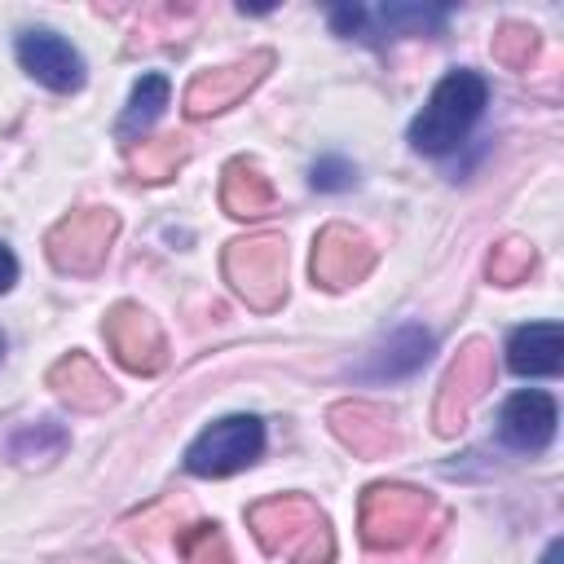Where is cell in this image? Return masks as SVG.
<instances>
[{
    "mask_svg": "<svg viewBox=\"0 0 564 564\" xmlns=\"http://www.w3.org/2000/svg\"><path fill=\"white\" fill-rule=\"evenodd\" d=\"M445 520H449V511L436 502V494L397 485V480L370 485L357 502V529L370 551H405V546L441 533Z\"/></svg>",
    "mask_w": 564,
    "mask_h": 564,
    "instance_id": "cell-1",
    "label": "cell"
},
{
    "mask_svg": "<svg viewBox=\"0 0 564 564\" xmlns=\"http://www.w3.org/2000/svg\"><path fill=\"white\" fill-rule=\"evenodd\" d=\"M247 529L269 555H282L286 564H330L335 560V533L326 511L308 494H273L256 507H247Z\"/></svg>",
    "mask_w": 564,
    "mask_h": 564,
    "instance_id": "cell-2",
    "label": "cell"
},
{
    "mask_svg": "<svg viewBox=\"0 0 564 564\" xmlns=\"http://www.w3.org/2000/svg\"><path fill=\"white\" fill-rule=\"evenodd\" d=\"M485 101H489V84H485L480 70H467V66L449 70V75L432 88V97L423 101V110L414 115V123H410V145H414L419 154H449V150L471 132V123L480 119Z\"/></svg>",
    "mask_w": 564,
    "mask_h": 564,
    "instance_id": "cell-3",
    "label": "cell"
},
{
    "mask_svg": "<svg viewBox=\"0 0 564 564\" xmlns=\"http://www.w3.org/2000/svg\"><path fill=\"white\" fill-rule=\"evenodd\" d=\"M229 286L256 308V313H273L286 300V242L282 234H251V238H234L220 256Z\"/></svg>",
    "mask_w": 564,
    "mask_h": 564,
    "instance_id": "cell-4",
    "label": "cell"
},
{
    "mask_svg": "<svg viewBox=\"0 0 564 564\" xmlns=\"http://www.w3.org/2000/svg\"><path fill=\"white\" fill-rule=\"evenodd\" d=\"M115 238H119V212H110V207H79V212L62 216L44 234V251H48L53 269L75 273V278H93L106 264Z\"/></svg>",
    "mask_w": 564,
    "mask_h": 564,
    "instance_id": "cell-5",
    "label": "cell"
},
{
    "mask_svg": "<svg viewBox=\"0 0 564 564\" xmlns=\"http://www.w3.org/2000/svg\"><path fill=\"white\" fill-rule=\"evenodd\" d=\"M494 388V348L485 339H467L458 348V357L449 361L441 388H436V405H432V423L441 436H458L476 410V401Z\"/></svg>",
    "mask_w": 564,
    "mask_h": 564,
    "instance_id": "cell-6",
    "label": "cell"
},
{
    "mask_svg": "<svg viewBox=\"0 0 564 564\" xmlns=\"http://www.w3.org/2000/svg\"><path fill=\"white\" fill-rule=\"evenodd\" d=\"M264 449V423L256 414H229L198 432V441L185 449V467L194 476H234L251 467Z\"/></svg>",
    "mask_w": 564,
    "mask_h": 564,
    "instance_id": "cell-7",
    "label": "cell"
},
{
    "mask_svg": "<svg viewBox=\"0 0 564 564\" xmlns=\"http://www.w3.org/2000/svg\"><path fill=\"white\" fill-rule=\"evenodd\" d=\"M101 339L115 352V361L132 375H159L167 366V339L154 313L123 300L101 317Z\"/></svg>",
    "mask_w": 564,
    "mask_h": 564,
    "instance_id": "cell-8",
    "label": "cell"
},
{
    "mask_svg": "<svg viewBox=\"0 0 564 564\" xmlns=\"http://www.w3.org/2000/svg\"><path fill=\"white\" fill-rule=\"evenodd\" d=\"M273 70V53L269 48H256L238 62H225V66H212V70H198L181 97L185 115L189 119H207V115H220L229 106H238L264 75Z\"/></svg>",
    "mask_w": 564,
    "mask_h": 564,
    "instance_id": "cell-9",
    "label": "cell"
},
{
    "mask_svg": "<svg viewBox=\"0 0 564 564\" xmlns=\"http://www.w3.org/2000/svg\"><path fill=\"white\" fill-rule=\"evenodd\" d=\"M379 251L375 242L361 234V229H348V225H326L317 238H313V256H308V269H313V282L326 286V291H348L357 282L370 278Z\"/></svg>",
    "mask_w": 564,
    "mask_h": 564,
    "instance_id": "cell-10",
    "label": "cell"
},
{
    "mask_svg": "<svg viewBox=\"0 0 564 564\" xmlns=\"http://www.w3.org/2000/svg\"><path fill=\"white\" fill-rule=\"evenodd\" d=\"M326 423L361 458H388L401 445V432H397L392 414L383 405H370V401H339V405H330Z\"/></svg>",
    "mask_w": 564,
    "mask_h": 564,
    "instance_id": "cell-11",
    "label": "cell"
},
{
    "mask_svg": "<svg viewBox=\"0 0 564 564\" xmlns=\"http://www.w3.org/2000/svg\"><path fill=\"white\" fill-rule=\"evenodd\" d=\"M18 62L31 79H40L53 93H75L84 84V57L57 31H22L18 35Z\"/></svg>",
    "mask_w": 564,
    "mask_h": 564,
    "instance_id": "cell-12",
    "label": "cell"
},
{
    "mask_svg": "<svg viewBox=\"0 0 564 564\" xmlns=\"http://www.w3.org/2000/svg\"><path fill=\"white\" fill-rule=\"evenodd\" d=\"M555 423H560L555 401H551L546 392H538V388H524V392H516V397L502 405V414H498V436H502L511 449L538 454V449L551 445Z\"/></svg>",
    "mask_w": 564,
    "mask_h": 564,
    "instance_id": "cell-13",
    "label": "cell"
},
{
    "mask_svg": "<svg viewBox=\"0 0 564 564\" xmlns=\"http://www.w3.org/2000/svg\"><path fill=\"white\" fill-rule=\"evenodd\" d=\"M48 388L70 410H106V405H115V383L101 375V366L88 352H66L62 361H53L48 366Z\"/></svg>",
    "mask_w": 564,
    "mask_h": 564,
    "instance_id": "cell-14",
    "label": "cell"
},
{
    "mask_svg": "<svg viewBox=\"0 0 564 564\" xmlns=\"http://www.w3.org/2000/svg\"><path fill=\"white\" fill-rule=\"evenodd\" d=\"M507 366L524 379L560 375L564 366V330L555 322H529L507 339Z\"/></svg>",
    "mask_w": 564,
    "mask_h": 564,
    "instance_id": "cell-15",
    "label": "cell"
},
{
    "mask_svg": "<svg viewBox=\"0 0 564 564\" xmlns=\"http://www.w3.org/2000/svg\"><path fill=\"white\" fill-rule=\"evenodd\" d=\"M220 207L238 220L264 216L273 207V185L251 159H229L220 172Z\"/></svg>",
    "mask_w": 564,
    "mask_h": 564,
    "instance_id": "cell-16",
    "label": "cell"
},
{
    "mask_svg": "<svg viewBox=\"0 0 564 564\" xmlns=\"http://www.w3.org/2000/svg\"><path fill=\"white\" fill-rule=\"evenodd\" d=\"M185 159H189L185 137H154V141H141V145H128V167L137 172V181H150V185L172 181Z\"/></svg>",
    "mask_w": 564,
    "mask_h": 564,
    "instance_id": "cell-17",
    "label": "cell"
},
{
    "mask_svg": "<svg viewBox=\"0 0 564 564\" xmlns=\"http://www.w3.org/2000/svg\"><path fill=\"white\" fill-rule=\"evenodd\" d=\"M427 352H432V335L410 322V326H401L383 339V348L370 361V375H410L427 361Z\"/></svg>",
    "mask_w": 564,
    "mask_h": 564,
    "instance_id": "cell-18",
    "label": "cell"
},
{
    "mask_svg": "<svg viewBox=\"0 0 564 564\" xmlns=\"http://www.w3.org/2000/svg\"><path fill=\"white\" fill-rule=\"evenodd\" d=\"M163 106H167V79H163V75H141V79L132 84L128 106H123L119 137H137V132H145V128L163 115Z\"/></svg>",
    "mask_w": 564,
    "mask_h": 564,
    "instance_id": "cell-19",
    "label": "cell"
},
{
    "mask_svg": "<svg viewBox=\"0 0 564 564\" xmlns=\"http://www.w3.org/2000/svg\"><path fill=\"white\" fill-rule=\"evenodd\" d=\"M538 48H542V35L529 22H502L489 40L494 62H502L507 70H529L538 62Z\"/></svg>",
    "mask_w": 564,
    "mask_h": 564,
    "instance_id": "cell-20",
    "label": "cell"
},
{
    "mask_svg": "<svg viewBox=\"0 0 564 564\" xmlns=\"http://www.w3.org/2000/svg\"><path fill=\"white\" fill-rule=\"evenodd\" d=\"M533 269H538V251H533L524 238L498 242V247L489 251V260H485V273H489V282H498V286H520Z\"/></svg>",
    "mask_w": 564,
    "mask_h": 564,
    "instance_id": "cell-21",
    "label": "cell"
},
{
    "mask_svg": "<svg viewBox=\"0 0 564 564\" xmlns=\"http://www.w3.org/2000/svg\"><path fill=\"white\" fill-rule=\"evenodd\" d=\"M176 551H181L189 564H234V551H229L220 524H212V520L189 524V529L176 538Z\"/></svg>",
    "mask_w": 564,
    "mask_h": 564,
    "instance_id": "cell-22",
    "label": "cell"
},
{
    "mask_svg": "<svg viewBox=\"0 0 564 564\" xmlns=\"http://www.w3.org/2000/svg\"><path fill=\"white\" fill-rule=\"evenodd\" d=\"M308 181H313V189H348L352 181H357V167L344 159V154H322L313 167H308Z\"/></svg>",
    "mask_w": 564,
    "mask_h": 564,
    "instance_id": "cell-23",
    "label": "cell"
},
{
    "mask_svg": "<svg viewBox=\"0 0 564 564\" xmlns=\"http://www.w3.org/2000/svg\"><path fill=\"white\" fill-rule=\"evenodd\" d=\"M379 18H383V26H388V31H392V26H401V31H432V26H441V22H445V9L392 4V9H383Z\"/></svg>",
    "mask_w": 564,
    "mask_h": 564,
    "instance_id": "cell-24",
    "label": "cell"
},
{
    "mask_svg": "<svg viewBox=\"0 0 564 564\" xmlns=\"http://www.w3.org/2000/svg\"><path fill=\"white\" fill-rule=\"evenodd\" d=\"M330 22H335V31H344V35H352V31H361L366 26V9H335L330 13Z\"/></svg>",
    "mask_w": 564,
    "mask_h": 564,
    "instance_id": "cell-25",
    "label": "cell"
},
{
    "mask_svg": "<svg viewBox=\"0 0 564 564\" xmlns=\"http://www.w3.org/2000/svg\"><path fill=\"white\" fill-rule=\"evenodd\" d=\"M13 282H18V256H13V251L0 242V295H4Z\"/></svg>",
    "mask_w": 564,
    "mask_h": 564,
    "instance_id": "cell-26",
    "label": "cell"
},
{
    "mask_svg": "<svg viewBox=\"0 0 564 564\" xmlns=\"http://www.w3.org/2000/svg\"><path fill=\"white\" fill-rule=\"evenodd\" d=\"M560 555H564V542L555 538V542L546 546V555H542V564H560Z\"/></svg>",
    "mask_w": 564,
    "mask_h": 564,
    "instance_id": "cell-27",
    "label": "cell"
},
{
    "mask_svg": "<svg viewBox=\"0 0 564 564\" xmlns=\"http://www.w3.org/2000/svg\"><path fill=\"white\" fill-rule=\"evenodd\" d=\"M0 357H4V335H0Z\"/></svg>",
    "mask_w": 564,
    "mask_h": 564,
    "instance_id": "cell-28",
    "label": "cell"
}]
</instances>
